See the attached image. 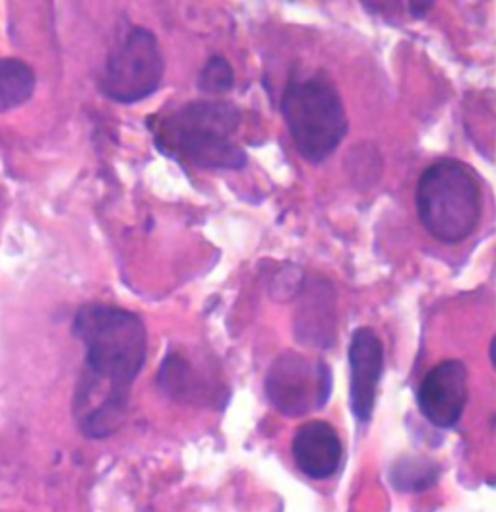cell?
Instances as JSON below:
<instances>
[{
    "mask_svg": "<svg viewBox=\"0 0 496 512\" xmlns=\"http://www.w3.org/2000/svg\"><path fill=\"white\" fill-rule=\"evenodd\" d=\"M72 330L86 348L82 373L130 392L148 352L142 319L115 305L88 303L78 309Z\"/></svg>",
    "mask_w": 496,
    "mask_h": 512,
    "instance_id": "6da1fadb",
    "label": "cell"
},
{
    "mask_svg": "<svg viewBox=\"0 0 496 512\" xmlns=\"http://www.w3.org/2000/svg\"><path fill=\"white\" fill-rule=\"evenodd\" d=\"M241 111L227 101H192L159 121L154 128L157 148L177 160L206 169H243L247 152L233 142Z\"/></svg>",
    "mask_w": 496,
    "mask_h": 512,
    "instance_id": "7a4b0ae2",
    "label": "cell"
},
{
    "mask_svg": "<svg viewBox=\"0 0 496 512\" xmlns=\"http://www.w3.org/2000/svg\"><path fill=\"white\" fill-rule=\"evenodd\" d=\"M417 216L440 243L467 239L481 218V189L473 171L458 160H438L419 177Z\"/></svg>",
    "mask_w": 496,
    "mask_h": 512,
    "instance_id": "3957f363",
    "label": "cell"
},
{
    "mask_svg": "<svg viewBox=\"0 0 496 512\" xmlns=\"http://www.w3.org/2000/svg\"><path fill=\"white\" fill-rule=\"evenodd\" d=\"M281 113L299 154L320 163L347 134V115L336 84L322 72L291 78L281 96Z\"/></svg>",
    "mask_w": 496,
    "mask_h": 512,
    "instance_id": "277c9868",
    "label": "cell"
},
{
    "mask_svg": "<svg viewBox=\"0 0 496 512\" xmlns=\"http://www.w3.org/2000/svg\"><path fill=\"white\" fill-rule=\"evenodd\" d=\"M165 72L157 37L136 26L111 49L99 76V90L117 103H136L152 96Z\"/></svg>",
    "mask_w": 496,
    "mask_h": 512,
    "instance_id": "5b68a950",
    "label": "cell"
},
{
    "mask_svg": "<svg viewBox=\"0 0 496 512\" xmlns=\"http://www.w3.org/2000/svg\"><path fill=\"white\" fill-rule=\"evenodd\" d=\"M264 388L272 406L283 416H307L330 400L332 371L322 359L283 352L272 363Z\"/></svg>",
    "mask_w": 496,
    "mask_h": 512,
    "instance_id": "8992f818",
    "label": "cell"
},
{
    "mask_svg": "<svg viewBox=\"0 0 496 512\" xmlns=\"http://www.w3.org/2000/svg\"><path fill=\"white\" fill-rule=\"evenodd\" d=\"M467 379V367L458 359H446L425 375L417 404L434 427L450 429L462 419L467 404Z\"/></svg>",
    "mask_w": 496,
    "mask_h": 512,
    "instance_id": "52a82bcc",
    "label": "cell"
},
{
    "mask_svg": "<svg viewBox=\"0 0 496 512\" xmlns=\"http://www.w3.org/2000/svg\"><path fill=\"white\" fill-rule=\"evenodd\" d=\"M349 371H351V410L361 423L371 421L376 402V390L384 373V346L376 332L361 326L353 332L349 344Z\"/></svg>",
    "mask_w": 496,
    "mask_h": 512,
    "instance_id": "ba28073f",
    "label": "cell"
},
{
    "mask_svg": "<svg viewBox=\"0 0 496 512\" xmlns=\"http://www.w3.org/2000/svg\"><path fill=\"white\" fill-rule=\"evenodd\" d=\"M291 452L297 468L310 480H328L340 470L343 447L328 421L312 419L297 429Z\"/></svg>",
    "mask_w": 496,
    "mask_h": 512,
    "instance_id": "9c48e42d",
    "label": "cell"
},
{
    "mask_svg": "<svg viewBox=\"0 0 496 512\" xmlns=\"http://www.w3.org/2000/svg\"><path fill=\"white\" fill-rule=\"evenodd\" d=\"M35 90V72L20 59H0V113L24 105Z\"/></svg>",
    "mask_w": 496,
    "mask_h": 512,
    "instance_id": "30bf717a",
    "label": "cell"
},
{
    "mask_svg": "<svg viewBox=\"0 0 496 512\" xmlns=\"http://www.w3.org/2000/svg\"><path fill=\"white\" fill-rule=\"evenodd\" d=\"M438 480V466L423 456H405L390 470L392 485L403 493H419Z\"/></svg>",
    "mask_w": 496,
    "mask_h": 512,
    "instance_id": "8fae6325",
    "label": "cell"
},
{
    "mask_svg": "<svg viewBox=\"0 0 496 512\" xmlns=\"http://www.w3.org/2000/svg\"><path fill=\"white\" fill-rule=\"evenodd\" d=\"M233 66L221 55L210 57L198 74V88L210 96L227 94L233 88Z\"/></svg>",
    "mask_w": 496,
    "mask_h": 512,
    "instance_id": "7c38bea8",
    "label": "cell"
},
{
    "mask_svg": "<svg viewBox=\"0 0 496 512\" xmlns=\"http://www.w3.org/2000/svg\"><path fill=\"white\" fill-rule=\"evenodd\" d=\"M409 8L413 18H423L433 8V2H409Z\"/></svg>",
    "mask_w": 496,
    "mask_h": 512,
    "instance_id": "4fadbf2b",
    "label": "cell"
}]
</instances>
